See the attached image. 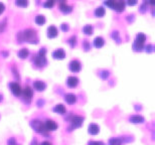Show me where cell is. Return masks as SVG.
<instances>
[{
	"instance_id": "obj_1",
	"label": "cell",
	"mask_w": 155,
	"mask_h": 145,
	"mask_svg": "<svg viewBox=\"0 0 155 145\" xmlns=\"http://www.w3.org/2000/svg\"><path fill=\"white\" fill-rule=\"evenodd\" d=\"M19 39L20 41H28L31 44H36L38 42V35H36V31L31 28H27L24 31L19 33Z\"/></svg>"
},
{
	"instance_id": "obj_2",
	"label": "cell",
	"mask_w": 155,
	"mask_h": 145,
	"mask_svg": "<svg viewBox=\"0 0 155 145\" xmlns=\"http://www.w3.org/2000/svg\"><path fill=\"white\" fill-rule=\"evenodd\" d=\"M45 52H46V49L45 48H41L39 51V52L38 54L33 58V63L36 67L38 68H42L45 66L46 64V58H45Z\"/></svg>"
},
{
	"instance_id": "obj_3",
	"label": "cell",
	"mask_w": 155,
	"mask_h": 145,
	"mask_svg": "<svg viewBox=\"0 0 155 145\" xmlns=\"http://www.w3.org/2000/svg\"><path fill=\"white\" fill-rule=\"evenodd\" d=\"M145 41H146V35L144 33H138L136 35L134 44H133V48L136 51H140L144 48V44H145Z\"/></svg>"
},
{
	"instance_id": "obj_4",
	"label": "cell",
	"mask_w": 155,
	"mask_h": 145,
	"mask_svg": "<svg viewBox=\"0 0 155 145\" xmlns=\"http://www.w3.org/2000/svg\"><path fill=\"white\" fill-rule=\"evenodd\" d=\"M21 95H22L24 102L29 103V102L31 101L32 96H33V90L29 87V86H26V87L22 90V93H21Z\"/></svg>"
},
{
	"instance_id": "obj_5",
	"label": "cell",
	"mask_w": 155,
	"mask_h": 145,
	"mask_svg": "<svg viewBox=\"0 0 155 145\" xmlns=\"http://www.w3.org/2000/svg\"><path fill=\"white\" fill-rule=\"evenodd\" d=\"M71 124H72V127L74 129L76 128H80L81 126L83 125V122H84V118L82 116H79V115H75L73 116L72 118L70 120Z\"/></svg>"
},
{
	"instance_id": "obj_6",
	"label": "cell",
	"mask_w": 155,
	"mask_h": 145,
	"mask_svg": "<svg viewBox=\"0 0 155 145\" xmlns=\"http://www.w3.org/2000/svg\"><path fill=\"white\" fill-rule=\"evenodd\" d=\"M9 87H10V90L14 96L19 97L21 93H22V89H21L20 85L18 84V83H15V82L10 83V84H9Z\"/></svg>"
},
{
	"instance_id": "obj_7",
	"label": "cell",
	"mask_w": 155,
	"mask_h": 145,
	"mask_svg": "<svg viewBox=\"0 0 155 145\" xmlns=\"http://www.w3.org/2000/svg\"><path fill=\"white\" fill-rule=\"evenodd\" d=\"M31 125H32L33 129H35L36 132H39V133H45V131H46L45 128V124H43L41 121H39V120H32Z\"/></svg>"
},
{
	"instance_id": "obj_8",
	"label": "cell",
	"mask_w": 155,
	"mask_h": 145,
	"mask_svg": "<svg viewBox=\"0 0 155 145\" xmlns=\"http://www.w3.org/2000/svg\"><path fill=\"white\" fill-rule=\"evenodd\" d=\"M69 68L73 73H79L80 71L82 70V64L78 60H74L70 63Z\"/></svg>"
},
{
	"instance_id": "obj_9",
	"label": "cell",
	"mask_w": 155,
	"mask_h": 145,
	"mask_svg": "<svg viewBox=\"0 0 155 145\" xmlns=\"http://www.w3.org/2000/svg\"><path fill=\"white\" fill-rule=\"evenodd\" d=\"M45 128L46 131H55L58 129V124L54 120H46V122L45 123Z\"/></svg>"
},
{
	"instance_id": "obj_10",
	"label": "cell",
	"mask_w": 155,
	"mask_h": 145,
	"mask_svg": "<svg viewBox=\"0 0 155 145\" xmlns=\"http://www.w3.org/2000/svg\"><path fill=\"white\" fill-rule=\"evenodd\" d=\"M125 6H126L125 0H116L113 9H115L117 12H122L125 9Z\"/></svg>"
},
{
	"instance_id": "obj_11",
	"label": "cell",
	"mask_w": 155,
	"mask_h": 145,
	"mask_svg": "<svg viewBox=\"0 0 155 145\" xmlns=\"http://www.w3.org/2000/svg\"><path fill=\"white\" fill-rule=\"evenodd\" d=\"M52 57L55 60H64L66 58V51H64L63 48H58L55 49V51L52 52Z\"/></svg>"
},
{
	"instance_id": "obj_12",
	"label": "cell",
	"mask_w": 155,
	"mask_h": 145,
	"mask_svg": "<svg viewBox=\"0 0 155 145\" xmlns=\"http://www.w3.org/2000/svg\"><path fill=\"white\" fill-rule=\"evenodd\" d=\"M67 85L70 88H76L79 85V79L75 76H71L67 79Z\"/></svg>"
},
{
	"instance_id": "obj_13",
	"label": "cell",
	"mask_w": 155,
	"mask_h": 145,
	"mask_svg": "<svg viewBox=\"0 0 155 145\" xmlns=\"http://www.w3.org/2000/svg\"><path fill=\"white\" fill-rule=\"evenodd\" d=\"M58 35V31L57 27H55L54 25L48 26V38H57Z\"/></svg>"
},
{
	"instance_id": "obj_14",
	"label": "cell",
	"mask_w": 155,
	"mask_h": 145,
	"mask_svg": "<svg viewBox=\"0 0 155 145\" xmlns=\"http://www.w3.org/2000/svg\"><path fill=\"white\" fill-rule=\"evenodd\" d=\"M46 88V85L45 83H43L42 81H35L33 83V89L38 92H42L45 91Z\"/></svg>"
},
{
	"instance_id": "obj_15",
	"label": "cell",
	"mask_w": 155,
	"mask_h": 145,
	"mask_svg": "<svg viewBox=\"0 0 155 145\" xmlns=\"http://www.w3.org/2000/svg\"><path fill=\"white\" fill-rule=\"evenodd\" d=\"M60 10L64 14H69L73 11V6L68 5L67 3H64V2H61L60 4Z\"/></svg>"
},
{
	"instance_id": "obj_16",
	"label": "cell",
	"mask_w": 155,
	"mask_h": 145,
	"mask_svg": "<svg viewBox=\"0 0 155 145\" xmlns=\"http://www.w3.org/2000/svg\"><path fill=\"white\" fill-rule=\"evenodd\" d=\"M88 132L91 135H97L99 132H100V127H99L96 123H91V124L89 125Z\"/></svg>"
},
{
	"instance_id": "obj_17",
	"label": "cell",
	"mask_w": 155,
	"mask_h": 145,
	"mask_svg": "<svg viewBox=\"0 0 155 145\" xmlns=\"http://www.w3.org/2000/svg\"><path fill=\"white\" fill-rule=\"evenodd\" d=\"M64 100H66V102L68 104L73 105V104H75L77 102V96L75 94L69 93V94H67L66 96H64Z\"/></svg>"
},
{
	"instance_id": "obj_18",
	"label": "cell",
	"mask_w": 155,
	"mask_h": 145,
	"mask_svg": "<svg viewBox=\"0 0 155 145\" xmlns=\"http://www.w3.org/2000/svg\"><path fill=\"white\" fill-rule=\"evenodd\" d=\"M54 111L55 113H58V114H60V115H64V114H66V107H64V105L63 104H58V105H55L54 108Z\"/></svg>"
},
{
	"instance_id": "obj_19",
	"label": "cell",
	"mask_w": 155,
	"mask_h": 145,
	"mask_svg": "<svg viewBox=\"0 0 155 145\" xmlns=\"http://www.w3.org/2000/svg\"><path fill=\"white\" fill-rule=\"evenodd\" d=\"M104 44H105V41L103 38H101V36H97V38L94 39V45L97 48H103Z\"/></svg>"
},
{
	"instance_id": "obj_20",
	"label": "cell",
	"mask_w": 155,
	"mask_h": 145,
	"mask_svg": "<svg viewBox=\"0 0 155 145\" xmlns=\"http://www.w3.org/2000/svg\"><path fill=\"white\" fill-rule=\"evenodd\" d=\"M83 32L85 33L86 35H92L93 32H94V27H93L91 24H87L83 27Z\"/></svg>"
},
{
	"instance_id": "obj_21",
	"label": "cell",
	"mask_w": 155,
	"mask_h": 145,
	"mask_svg": "<svg viewBox=\"0 0 155 145\" xmlns=\"http://www.w3.org/2000/svg\"><path fill=\"white\" fill-rule=\"evenodd\" d=\"M130 122L136 123V124H138V123H143L144 118L142 116H139V115H133V116L130 117Z\"/></svg>"
},
{
	"instance_id": "obj_22",
	"label": "cell",
	"mask_w": 155,
	"mask_h": 145,
	"mask_svg": "<svg viewBox=\"0 0 155 145\" xmlns=\"http://www.w3.org/2000/svg\"><path fill=\"white\" fill-rule=\"evenodd\" d=\"M105 13H106V10H105V8L103 6H99V7L96 8L95 10V15L97 17H103Z\"/></svg>"
},
{
	"instance_id": "obj_23",
	"label": "cell",
	"mask_w": 155,
	"mask_h": 145,
	"mask_svg": "<svg viewBox=\"0 0 155 145\" xmlns=\"http://www.w3.org/2000/svg\"><path fill=\"white\" fill-rule=\"evenodd\" d=\"M18 57H19L20 58H26L29 55V51L27 48H21L19 51H18Z\"/></svg>"
},
{
	"instance_id": "obj_24",
	"label": "cell",
	"mask_w": 155,
	"mask_h": 145,
	"mask_svg": "<svg viewBox=\"0 0 155 145\" xmlns=\"http://www.w3.org/2000/svg\"><path fill=\"white\" fill-rule=\"evenodd\" d=\"M45 21H46L45 17L41 14H39L35 17V23L38 24V25H43V24L45 23Z\"/></svg>"
},
{
	"instance_id": "obj_25",
	"label": "cell",
	"mask_w": 155,
	"mask_h": 145,
	"mask_svg": "<svg viewBox=\"0 0 155 145\" xmlns=\"http://www.w3.org/2000/svg\"><path fill=\"white\" fill-rule=\"evenodd\" d=\"M15 5L19 7H26L28 5V0H15Z\"/></svg>"
},
{
	"instance_id": "obj_26",
	"label": "cell",
	"mask_w": 155,
	"mask_h": 145,
	"mask_svg": "<svg viewBox=\"0 0 155 145\" xmlns=\"http://www.w3.org/2000/svg\"><path fill=\"white\" fill-rule=\"evenodd\" d=\"M109 145H122L120 138H111L109 140Z\"/></svg>"
},
{
	"instance_id": "obj_27",
	"label": "cell",
	"mask_w": 155,
	"mask_h": 145,
	"mask_svg": "<svg viewBox=\"0 0 155 145\" xmlns=\"http://www.w3.org/2000/svg\"><path fill=\"white\" fill-rule=\"evenodd\" d=\"M55 3V0H46V1L43 3V6H45V8H51L54 7Z\"/></svg>"
},
{
	"instance_id": "obj_28",
	"label": "cell",
	"mask_w": 155,
	"mask_h": 145,
	"mask_svg": "<svg viewBox=\"0 0 155 145\" xmlns=\"http://www.w3.org/2000/svg\"><path fill=\"white\" fill-rule=\"evenodd\" d=\"M68 42H69L70 45L72 48H75L76 45H77V38H76V36H72V38H71L69 41H68Z\"/></svg>"
},
{
	"instance_id": "obj_29",
	"label": "cell",
	"mask_w": 155,
	"mask_h": 145,
	"mask_svg": "<svg viewBox=\"0 0 155 145\" xmlns=\"http://www.w3.org/2000/svg\"><path fill=\"white\" fill-rule=\"evenodd\" d=\"M115 1H116V0H106V1H105V5L108 6L109 8L113 9L114 4H115Z\"/></svg>"
},
{
	"instance_id": "obj_30",
	"label": "cell",
	"mask_w": 155,
	"mask_h": 145,
	"mask_svg": "<svg viewBox=\"0 0 155 145\" xmlns=\"http://www.w3.org/2000/svg\"><path fill=\"white\" fill-rule=\"evenodd\" d=\"M83 48L85 49L86 51H89V49L91 48V44H90L88 41H85L83 42Z\"/></svg>"
},
{
	"instance_id": "obj_31",
	"label": "cell",
	"mask_w": 155,
	"mask_h": 145,
	"mask_svg": "<svg viewBox=\"0 0 155 145\" xmlns=\"http://www.w3.org/2000/svg\"><path fill=\"white\" fill-rule=\"evenodd\" d=\"M146 7H147L146 3H142L141 6H140V8H139V10H140V12H142V13H144V12L147 10Z\"/></svg>"
},
{
	"instance_id": "obj_32",
	"label": "cell",
	"mask_w": 155,
	"mask_h": 145,
	"mask_svg": "<svg viewBox=\"0 0 155 145\" xmlns=\"http://www.w3.org/2000/svg\"><path fill=\"white\" fill-rule=\"evenodd\" d=\"M138 3V0H127V4L129 6H134Z\"/></svg>"
},
{
	"instance_id": "obj_33",
	"label": "cell",
	"mask_w": 155,
	"mask_h": 145,
	"mask_svg": "<svg viewBox=\"0 0 155 145\" xmlns=\"http://www.w3.org/2000/svg\"><path fill=\"white\" fill-rule=\"evenodd\" d=\"M88 145H105L102 141H90Z\"/></svg>"
},
{
	"instance_id": "obj_34",
	"label": "cell",
	"mask_w": 155,
	"mask_h": 145,
	"mask_svg": "<svg viewBox=\"0 0 155 145\" xmlns=\"http://www.w3.org/2000/svg\"><path fill=\"white\" fill-rule=\"evenodd\" d=\"M5 27H6V21H5V20L3 21V22H0V32H3V31H4Z\"/></svg>"
},
{
	"instance_id": "obj_35",
	"label": "cell",
	"mask_w": 155,
	"mask_h": 145,
	"mask_svg": "<svg viewBox=\"0 0 155 145\" xmlns=\"http://www.w3.org/2000/svg\"><path fill=\"white\" fill-rule=\"evenodd\" d=\"M69 28H70V27H69V25H68L67 23H63V24H61V29H63L64 31H68Z\"/></svg>"
},
{
	"instance_id": "obj_36",
	"label": "cell",
	"mask_w": 155,
	"mask_h": 145,
	"mask_svg": "<svg viewBox=\"0 0 155 145\" xmlns=\"http://www.w3.org/2000/svg\"><path fill=\"white\" fill-rule=\"evenodd\" d=\"M145 48H146V51H148V52H152L153 51V45L152 44H147V47Z\"/></svg>"
},
{
	"instance_id": "obj_37",
	"label": "cell",
	"mask_w": 155,
	"mask_h": 145,
	"mask_svg": "<svg viewBox=\"0 0 155 145\" xmlns=\"http://www.w3.org/2000/svg\"><path fill=\"white\" fill-rule=\"evenodd\" d=\"M4 10H5V5L3 4V3L0 2V15H1L3 12H4Z\"/></svg>"
},
{
	"instance_id": "obj_38",
	"label": "cell",
	"mask_w": 155,
	"mask_h": 145,
	"mask_svg": "<svg viewBox=\"0 0 155 145\" xmlns=\"http://www.w3.org/2000/svg\"><path fill=\"white\" fill-rule=\"evenodd\" d=\"M40 145H52V143L49 142V141H43V142L40 144Z\"/></svg>"
},
{
	"instance_id": "obj_39",
	"label": "cell",
	"mask_w": 155,
	"mask_h": 145,
	"mask_svg": "<svg viewBox=\"0 0 155 145\" xmlns=\"http://www.w3.org/2000/svg\"><path fill=\"white\" fill-rule=\"evenodd\" d=\"M3 100V98H2V96H1V95H0V102H1Z\"/></svg>"
}]
</instances>
